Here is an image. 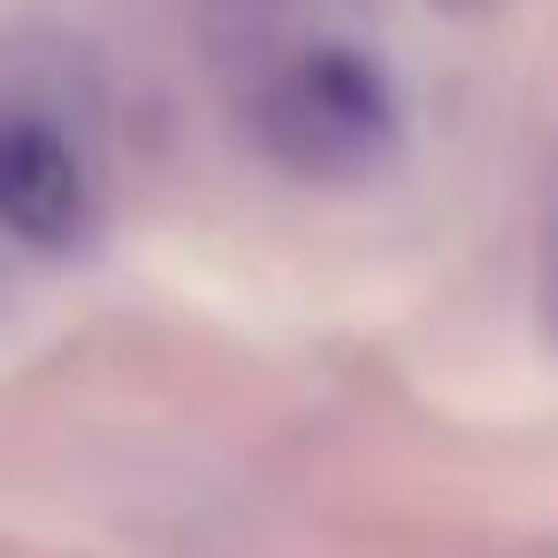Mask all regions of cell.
I'll return each instance as SVG.
<instances>
[{
    "label": "cell",
    "instance_id": "6da1fadb",
    "mask_svg": "<svg viewBox=\"0 0 558 558\" xmlns=\"http://www.w3.org/2000/svg\"><path fill=\"white\" fill-rule=\"evenodd\" d=\"M245 108H253L268 161H283L291 177H322V184L375 169L398 131L390 77L360 47H299Z\"/></svg>",
    "mask_w": 558,
    "mask_h": 558
},
{
    "label": "cell",
    "instance_id": "7a4b0ae2",
    "mask_svg": "<svg viewBox=\"0 0 558 558\" xmlns=\"http://www.w3.org/2000/svg\"><path fill=\"white\" fill-rule=\"evenodd\" d=\"M93 222V161L54 93H9L0 100V230L62 253Z\"/></svg>",
    "mask_w": 558,
    "mask_h": 558
},
{
    "label": "cell",
    "instance_id": "3957f363",
    "mask_svg": "<svg viewBox=\"0 0 558 558\" xmlns=\"http://www.w3.org/2000/svg\"><path fill=\"white\" fill-rule=\"evenodd\" d=\"M192 16H199V47L222 77L245 85V100L299 54V0H192Z\"/></svg>",
    "mask_w": 558,
    "mask_h": 558
},
{
    "label": "cell",
    "instance_id": "277c9868",
    "mask_svg": "<svg viewBox=\"0 0 558 558\" xmlns=\"http://www.w3.org/2000/svg\"><path fill=\"white\" fill-rule=\"evenodd\" d=\"M543 314L558 329V169H550V192H543Z\"/></svg>",
    "mask_w": 558,
    "mask_h": 558
},
{
    "label": "cell",
    "instance_id": "5b68a950",
    "mask_svg": "<svg viewBox=\"0 0 558 558\" xmlns=\"http://www.w3.org/2000/svg\"><path fill=\"white\" fill-rule=\"evenodd\" d=\"M436 9H459L466 16V9H489V0H436Z\"/></svg>",
    "mask_w": 558,
    "mask_h": 558
}]
</instances>
